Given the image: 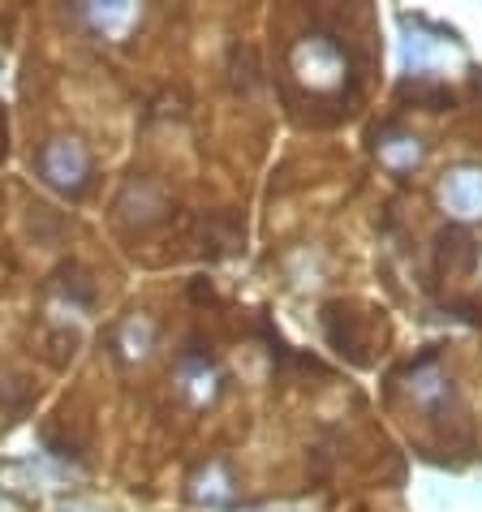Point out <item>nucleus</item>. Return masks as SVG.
<instances>
[{"label": "nucleus", "instance_id": "1", "mask_svg": "<svg viewBox=\"0 0 482 512\" xmlns=\"http://www.w3.org/2000/svg\"><path fill=\"white\" fill-rule=\"evenodd\" d=\"M44 177L52 181L56 190L65 194H78L91 177V160H87V147L78 138H56L44 147Z\"/></svg>", "mask_w": 482, "mask_h": 512}, {"label": "nucleus", "instance_id": "2", "mask_svg": "<svg viewBox=\"0 0 482 512\" xmlns=\"http://www.w3.org/2000/svg\"><path fill=\"white\" fill-rule=\"evenodd\" d=\"M439 203L457 220H482V168H452L439 186Z\"/></svg>", "mask_w": 482, "mask_h": 512}, {"label": "nucleus", "instance_id": "3", "mask_svg": "<svg viewBox=\"0 0 482 512\" xmlns=\"http://www.w3.org/2000/svg\"><path fill=\"white\" fill-rule=\"evenodd\" d=\"M134 5L130 0H108V5H87V18L99 26L104 35H125V26L134 22Z\"/></svg>", "mask_w": 482, "mask_h": 512}, {"label": "nucleus", "instance_id": "4", "mask_svg": "<svg viewBox=\"0 0 482 512\" xmlns=\"http://www.w3.org/2000/svg\"><path fill=\"white\" fill-rule=\"evenodd\" d=\"M379 160H384L388 168H396V173H405V168H414L422 160V147H418V138H388V142H379Z\"/></svg>", "mask_w": 482, "mask_h": 512}, {"label": "nucleus", "instance_id": "5", "mask_svg": "<svg viewBox=\"0 0 482 512\" xmlns=\"http://www.w3.org/2000/svg\"><path fill=\"white\" fill-rule=\"evenodd\" d=\"M147 345H151V323L134 319L130 327H125V358H143Z\"/></svg>", "mask_w": 482, "mask_h": 512}]
</instances>
